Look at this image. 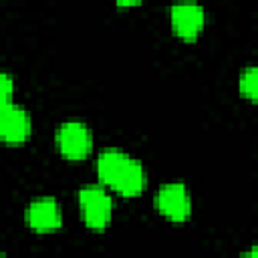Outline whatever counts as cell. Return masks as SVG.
I'll use <instances>...</instances> for the list:
<instances>
[{"label":"cell","instance_id":"obj_1","mask_svg":"<svg viewBox=\"0 0 258 258\" xmlns=\"http://www.w3.org/2000/svg\"><path fill=\"white\" fill-rule=\"evenodd\" d=\"M97 177L99 181L125 198H137L147 183V173L145 167L141 165L139 159L131 157L129 153L117 149V147H105L97 155Z\"/></svg>","mask_w":258,"mask_h":258},{"label":"cell","instance_id":"obj_2","mask_svg":"<svg viewBox=\"0 0 258 258\" xmlns=\"http://www.w3.org/2000/svg\"><path fill=\"white\" fill-rule=\"evenodd\" d=\"M79 206L83 214V222L93 232H103L113 218V200L107 187L101 183H89L79 189Z\"/></svg>","mask_w":258,"mask_h":258},{"label":"cell","instance_id":"obj_3","mask_svg":"<svg viewBox=\"0 0 258 258\" xmlns=\"http://www.w3.org/2000/svg\"><path fill=\"white\" fill-rule=\"evenodd\" d=\"M54 143L58 153L69 161H81L93 151V133L83 121H64L56 127Z\"/></svg>","mask_w":258,"mask_h":258},{"label":"cell","instance_id":"obj_4","mask_svg":"<svg viewBox=\"0 0 258 258\" xmlns=\"http://www.w3.org/2000/svg\"><path fill=\"white\" fill-rule=\"evenodd\" d=\"M155 210L167 218L169 222L181 224L185 220H189L191 216V196L185 187V183L181 181H169L163 183L153 198Z\"/></svg>","mask_w":258,"mask_h":258},{"label":"cell","instance_id":"obj_5","mask_svg":"<svg viewBox=\"0 0 258 258\" xmlns=\"http://www.w3.org/2000/svg\"><path fill=\"white\" fill-rule=\"evenodd\" d=\"M169 24L177 38L194 42L206 24V10L198 2H177L169 8Z\"/></svg>","mask_w":258,"mask_h":258},{"label":"cell","instance_id":"obj_6","mask_svg":"<svg viewBox=\"0 0 258 258\" xmlns=\"http://www.w3.org/2000/svg\"><path fill=\"white\" fill-rule=\"evenodd\" d=\"M24 222L32 232L50 234L62 226L60 206L52 196H40L32 200L24 210Z\"/></svg>","mask_w":258,"mask_h":258},{"label":"cell","instance_id":"obj_7","mask_svg":"<svg viewBox=\"0 0 258 258\" xmlns=\"http://www.w3.org/2000/svg\"><path fill=\"white\" fill-rule=\"evenodd\" d=\"M32 133V121L24 107L12 103L0 105V137L8 145L24 143Z\"/></svg>","mask_w":258,"mask_h":258},{"label":"cell","instance_id":"obj_8","mask_svg":"<svg viewBox=\"0 0 258 258\" xmlns=\"http://www.w3.org/2000/svg\"><path fill=\"white\" fill-rule=\"evenodd\" d=\"M238 89L242 97H246L252 103H258V64H250L240 73Z\"/></svg>","mask_w":258,"mask_h":258},{"label":"cell","instance_id":"obj_9","mask_svg":"<svg viewBox=\"0 0 258 258\" xmlns=\"http://www.w3.org/2000/svg\"><path fill=\"white\" fill-rule=\"evenodd\" d=\"M12 95H14V79L8 73L0 75V105L12 103Z\"/></svg>","mask_w":258,"mask_h":258},{"label":"cell","instance_id":"obj_10","mask_svg":"<svg viewBox=\"0 0 258 258\" xmlns=\"http://www.w3.org/2000/svg\"><path fill=\"white\" fill-rule=\"evenodd\" d=\"M143 0H115V4L117 6H121V8H131V6H139Z\"/></svg>","mask_w":258,"mask_h":258},{"label":"cell","instance_id":"obj_11","mask_svg":"<svg viewBox=\"0 0 258 258\" xmlns=\"http://www.w3.org/2000/svg\"><path fill=\"white\" fill-rule=\"evenodd\" d=\"M244 256H252V258H256V256H258V246H252L250 250H246Z\"/></svg>","mask_w":258,"mask_h":258}]
</instances>
